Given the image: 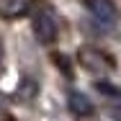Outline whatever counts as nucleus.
Segmentation results:
<instances>
[{
	"label": "nucleus",
	"instance_id": "nucleus-3",
	"mask_svg": "<svg viewBox=\"0 0 121 121\" xmlns=\"http://www.w3.org/2000/svg\"><path fill=\"white\" fill-rule=\"evenodd\" d=\"M85 8L90 10V16L95 21L106 26H113V21H116V5L111 0H85Z\"/></svg>",
	"mask_w": 121,
	"mask_h": 121
},
{
	"label": "nucleus",
	"instance_id": "nucleus-5",
	"mask_svg": "<svg viewBox=\"0 0 121 121\" xmlns=\"http://www.w3.org/2000/svg\"><path fill=\"white\" fill-rule=\"evenodd\" d=\"M67 106H70V111H72V116H80V119H85V116H93V103H90V98L82 95V93H70V100H67Z\"/></svg>",
	"mask_w": 121,
	"mask_h": 121
},
{
	"label": "nucleus",
	"instance_id": "nucleus-1",
	"mask_svg": "<svg viewBox=\"0 0 121 121\" xmlns=\"http://www.w3.org/2000/svg\"><path fill=\"white\" fill-rule=\"evenodd\" d=\"M34 34L41 44H52L57 39V21L49 10H41L34 16Z\"/></svg>",
	"mask_w": 121,
	"mask_h": 121
},
{
	"label": "nucleus",
	"instance_id": "nucleus-8",
	"mask_svg": "<svg viewBox=\"0 0 121 121\" xmlns=\"http://www.w3.org/2000/svg\"><path fill=\"white\" fill-rule=\"evenodd\" d=\"M0 65H3V41H0Z\"/></svg>",
	"mask_w": 121,
	"mask_h": 121
},
{
	"label": "nucleus",
	"instance_id": "nucleus-7",
	"mask_svg": "<svg viewBox=\"0 0 121 121\" xmlns=\"http://www.w3.org/2000/svg\"><path fill=\"white\" fill-rule=\"evenodd\" d=\"M100 93H108V95H116V88H111V85H106V82H98L95 85Z\"/></svg>",
	"mask_w": 121,
	"mask_h": 121
},
{
	"label": "nucleus",
	"instance_id": "nucleus-2",
	"mask_svg": "<svg viewBox=\"0 0 121 121\" xmlns=\"http://www.w3.org/2000/svg\"><path fill=\"white\" fill-rule=\"evenodd\" d=\"M80 62L88 67V70H93V72H100V70H113V59L108 57V54H103V52H98V49H80Z\"/></svg>",
	"mask_w": 121,
	"mask_h": 121
},
{
	"label": "nucleus",
	"instance_id": "nucleus-6",
	"mask_svg": "<svg viewBox=\"0 0 121 121\" xmlns=\"http://www.w3.org/2000/svg\"><path fill=\"white\" fill-rule=\"evenodd\" d=\"M54 59H57V67H62V70H65V72L70 75V65H67V57H62V54H57V57H54Z\"/></svg>",
	"mask_w": 121,
	"mask_h": 121
},
{
	"label": "nucleus",
	"instance_id": "nucleus-4",
	"mask_svg": "<svg viewBox=\"0 0 121 121\" xmlns=\"http://www.w3.org/2000/svg\"><path fill=\"white\" fill-rule=\"evenodd\" d=\"M31 10V0H0V16L3 18H21Z\"/></svg>",
	"mask_w": 121,
	"mask_h": 121
}]
</instances>
